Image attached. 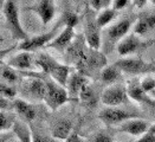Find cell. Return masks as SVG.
Listing matches in <instances>:
<instances>
[{"instance_id": "1", "label": "cell", "mask_w": 155, "mask_h": 142, "mask_svg": "<svg viewBox=\"0 0 155 142\" xmlns=\"http://www.w3.org/2000/svg\"><path fill=\"white\" fill-rule=\"evenodd\" d=\"M36 66L39 68L44 74L49 75L52 81L62 87H66L68 79L70 77V66L58 63L54 58L49 54H40L36 59Z\"/></svg>"}, {"instance_id": "22", "label": "cell", "mask_w": 155, "mask_h": 142, "mask_svg": "<svg viewBox=\"0 0 155 142\" xmlns=\"http://www.w3.org/2000/svg\"><path fill=\"white\" fill-rule=\"evenodd\" d=\"M120 77H121V70L115 64L105 66L101 71V79L105 84L115 83Z\"/></svg>"}, {"instance_id": "29", "label": "cell", "mask_w": 155, "mask_h": 142, "mask_svg": "<svg viewBox=\"0 0 155 142\" xmlns=\"http://www.w3.org/2000/svg\"><path fill=\"white\" fill-rule=\"evenodd\" d=\"M88 142H114V139L111 137L110 134L105 133V131H98L92 134Z\"/></svg>"}, {"instance_id": "35", "label": "cell", "mask_w": 155, "mask_h": 142, "mask_svg": "<svg viewBox=\"0 0 155 142\" xmlns=\"http://www.w3.org/2000/svg\"><path fill=\"white\" fill-rule=\"evenodd\" d=\"M135 142H155V134L147 133V134L143 135L142 137H140L139 140H136Z\"/></svg>"}, {"instance_id": "16", "label": "cell", "mask_w": 155, "mask_h": 142, "mask_svg": "<svg viewBox=\"0 0 155 142\" xmlns=\"http://www.w3.org/2000/svg\"><path fill=\"white\" fill-rule=\"evenodd\" d=\"M32 10L39 15L43 24L50 23L56 14V7H54L53 2L49 1V0H41V1L36 2V5L32 7Z\"/></svg>"}, {"instance_id": "33", "label": "cell", "mask_w": 155, "mask_h": 142, "mask_svg": "<svg viewBox=\"0 0 155 142\" xmlns=\"http://www.w3.org/2000/svg\"><path fill=\"white\" fill-rule=\"evenodd\" d=\"M13 109V101L0 96V111H10Z\"/></svg>"}, {"instance_id": "32", "label": "cell", "mask_w": 155, "mask_h": 142, "mask_svg": "<svg viewBox=\"0 0 155 142\" xmlns=\"http://www.w3.org/2000/svg\"><path fill=\"white\" fill-rule=\"evenodd\" d=\"M78 23V18L76 14H74V13H65L64 14V24L65 26H68V27H75V26L77 25Z\"/></svg>"}, {"instance_id": "37", "label": "cell", "mask_w": 155, "mask_h": 142, "mask_svg": "<svg viewBox=\"0 0 155 142\" xmlns=\"http://www.w3.org/2000/svg\"><path fill=\"white\" fill-rule=\"evenodd\" d=\"M12 49H13V48H10V49H6V50H1V51H0V68H1L2 65H4V62H2L4 57H5V56H6V54H7L8 52L11 51Z\"/></svg>"}, {"instance_id": "36", "label": "cell", "mask_w": 155, "mask_h": 142, "mask_svg": "<svg viewBox=\"0 0 155 142\" xmlns=\"http://www.w3.org/2000/svg\"><path fill=\"white\" fill-rule=\"evenodd\" d=\"M64 142H85L79 135H78L77 133H75V131H72L71 133V135L65 140Z\"/></svg>"}, {"instance_id": "9", "label": "cell", "mask_w": 155, "mask_h": 142, "mask_svg": "<svg viewBox=\"0 0 155 142\" xmlns=\"http://www.w3.org/2000/svg\"><path fill=\"white\" fill-rule=\"evenodd\" d=\"M88 84H89V78L87 77L85 75H83L81 72L71 74L69 79H68L66 87H65L70 101L79 98V94H81L82 89Z\"/></svg>"}, {"instance_id": "26", "label": "cell", "mask_w": 155, "mask_h": 142, "mask_svg": "<svg viewBox=\"0 0 155 142\" xmlns=\"http://www.w3.org/2000/svg\"><path fill=\"white\" fill-rule=\"evenodd\" d=\"M79 100L83 102L84 104H88V105H92V104L96 103V96H95V92L91 89V87L88 84L85 85L81 94H79Z\"/></svg>"}, {"instance_id": "13", "label": "cell", "mask_w": 155, "mask_h": 142, "mask_svg": "<svg viewBox=\"0 0 155 142\" xmlns=\"http://www.w3.org/2000/svg\"><path fill=\"white\" fill-rule=\"evenodd\" d=\"M75 36V31L72 27H68L65 26V28L56 37V38L52 40L51 43L48 45L49 48H53L56 49L57 51L63 52L65 50L69 49V46L71 45V41L74 39Z\"/></svg>"}, {"instance_id": "30", "label": "cell", "mask_w": 155, "mask_h": 142, "mask_svg": "<svg viewBox=\"0 0 155 142\" xmlns=\"http://www.w3.org/2000/svg\"><path fill=\"white\" fill-rule=\"evenodd\" d=\"M90 6L96 10V11H100V10H107V7L111 4V1L109 0H92V1H89Z\"/></svg>"}, {"instance_id": "40", "label": "cell", "mask_w": 155, "mask_h": 142, "mask_svg": "<svg viewBox=\"0 0 155 142\" xmlns=\"http://www.w3.org/2000/svg\"><path fill=\"white\" fill-rule=\"evenodd\" d=\"M150 95H152V97H155V90H153L150 92Z\"/></svg>"}, {"instance_id": "38", "label": "cell", "mask_w": 155, "mask_h": 142, "mask_svg": "<svg viewBox=\"0 0 155 142\" xmlns=\"http://www.w3.org/2000/svg\"><path fill=\"white\" fill-rule=\"evenodd\" d=\"M146 2H147V1H144V0H141V1H137V0H135V1H134V4H135L137 7H142V6L144 5V4H146Z\"/></svg>"}, {"instance_id": "12", "label": "cell", "mask_w": 155, "mask_h": 142, "mask_svg": "<svg viewBox=\"0 0 155 142\" xmlns=\"http://www.w3.org/2000/svg\"><path fill=\"white\" fill-rule=\"evenodd\" d=\"M149 128H150V126L147 121L130 120V121H126V122L121 123L120 127H118V131L128 133L130 135L137 136V135H144L146 133H148Z\"/></svg>"}, {"instance_id": "10", "label": "cell", "mask_w": 155, "mask_h": 142, "mask_svg": "<svg viewBox=\"0 0 155 142\" xmlns=\"http://www.w3.org/2000/svg\"><path fill=\"white\" fill-rule=\"evenodd\" d=\"M27 97L35 101H44L46 94V83L41 78H30L24 84Z\"/></svg>"}, {"instance_id": "8", "label": "cell", "mask_w": 155, "mask_h": 142, "mask_svg": "<svg viewBox=\"0 0 155 142\" xmlns=\"http://www.w3.org/2000/svg\"><path fill=\"white\" fill-rule=\"evenodd\" d=\"M98 117L103 123L111 126V124H118V123L126 122L128 118L131 117V115L129 113H127L126 110L113 108V107H107L100 111Z\"/></svg>"}, {"instance_id": "11", "label": "cell", "mask_w": 155, "mask_h": 142, "mask_svg": "<svg viewBox=\"0 0 155 142\" xmlns=\"http://www.w3.org/2000/svg\"><path fill=\"white\" fill-rule=\"evenodd\" d=\"M13 110L20 117L21 121L28 122V123H31L37 115L36 109L28 102L24 101L23 98H14L13 100Z\"/></svg>"}, {"instance_id": "31", "label": "cell", "mask_w": 155, "mask_h": 142, "mask_svg": "<svg viewBox=\"0 0 155 142\" xmlns=\"http://www.w3.org/2000/svg\"><path fill=\"white\" fill-rule=\"evenodd\" d=\"M141 88H142V90L146 94L147 92H152L153 90H155V79L150 77L144 78L141 82Z\"/></svg>"}, {"instance_id": "34", "label": "cell", "mask_w": 155, "mask_h": 142, "mask_svg": "<svg viewBox=\"0 0 155 142\" xmlns=\"http://www.w3.org/2000/svg\"><path fill=\"white\" fill-rule=\"evenodd\" d=\"M111 6H113V10L114 11H117V10H122V8H124L128 4H129V1L128 0H115V1H111Z\"/></svg>"}, {"instance_id": "20", "label": "cell", "mask_w": 155, "mask_h": 142, "mask_svg": "<svg viewBox=\"0 0 155 142\" xmlns=\"http://www.w3.org/2000/svg\"><path fill=\"white\" fill-rule=\"evenodd\" d=\"M12 129L20 142H33L32 141V133L26 122L21 121V120L15 121Z\"/></svg>"}, {"instance_id": "5", "label": "cell", "mask_w": 155, "mask_h": 142, "mask_svg": "<svg viewBox=\"0 0 155 142\" xmlns=\"http://www.w3.org/2000/svg\"><path fill=\"white\" fill-rule=\"evenodd\" d=\"M128 98H129V96L127 92V88L121 84H114V85L108 87L103 91L101 101L107 107L116 108L117 105L127 103Z\"/></svg>"}, {"instance_id": "24", "label": "cell", "mask_w": 155, "mask_h": 142, "mask_svg": "<svg viewBox=\"0 0 155 142\" xmlns=\"http://www.w3.org/2000/svg\"><path fill=\"white\" fill-rule=\"evenodd\" d=\"M15 117L10 111H0V131H5L13 128L15 123Z\"/></svg>"}, {"instance_id": "27", "label": "cell", "mask_w": 155, "mask_h": 142, "mask_svg": "<svg viewBox=\"0 0 155 142\" xmlns=\"http://www.w3.org/2000/svg\"><path fill=\"white\" fill-rule=\"evenodd\" d=\"M0 96L13 101L17 96V90L7 83H0Z\"/></svg>"}, {"instance_id": "17", "label": "cell", "mask_w": 155, "mask_h": 142, "mask_svg": "<svg viewBox=\"0 0 155 142\" xmlns=\"http://www.w3.org/2000/svg\"><path fill=\"white\" fill-rule=\"evenodd\" d=\"M17 70H31L33 68V58L31 52L21 51L8 61V64Z\"/></svg>"}, {"instance_id": "2", "label": "cell", "mask_w": 155, "mask_h": 142, "mask_svg": "<svg viewBox=\"0 0 155 142\" xmlns=\"http://www.w3.org/2000/svg\"><path fill=\"white\" fill-rule=\"evenodd\" d=\"M2 12L5 15L7 26L12 33V37L18 40H26L27 35L25 33L20 19H19V10H18V5L15 1H5L4 2V7H2Z\"/></svg>"}, {"instance_id": "7", "label": "cell", "mask_w": 155, "mask_h": 142, "mask_svg": "<svg viewBox=\"0 0 155 142\" xmlns=\"http://www.w3.org/2000/svg\"><path fill=\"white\" fill-rule=\"evenodd\" d=\"M100 26L97 25L96 19L92 17H88L85 21V28H84V37L88 46L94 51H98L101 46V35H100Z\"/></svg>"}, {"instance_id": "6", "label": "cell", "mask_w": 155, "mask_h": 142, "mask_svg": "<svg viewBox=\"0 0 155 142\" xmlns=\"http://www.w3.org/2000/svg\"><path fill=\"white\" fill-rule=\"evenodd\" d=\"M57 30H58V27H54L52 31L48 32V33H43V35H39V36L32 37V38H27L23 43H20V45L18 46V49L20 51L31 52L33 51V50H37L39 48H43L45 45L48 46L52 40L56 38Z\"/></svg>"}, {"instance_id": "3", "label": "cell", "mask_w": 155, "mask_h": 142, "mask_svg": "<svg viewBox=\"0 0 155 142\" xmlns=\"http://www.w3.org/2000/svg\"><path fill=\"white\" fill-rule=\"evenodd\" d=\"M45 83H46V94L44 102L51 110H56L68 101H70L68 91L64 87L59 85L52 79H45Z\"/></svg>"}, {"instance_id": "25", "label": "cell", "mask_w": 155, "mask_h": 142, "mask_svg": "<svg viewBox=\"0 0 155 142\" xmlns=\"http://www.w3.org/2000/svg\"><path fill=\"white\" fill-rule=\"evenodd\" d=\"M0 77L2 79H5L7 83H15L19 77H18V74L15 72V70L11 68L10 65L4 64L0 68Z\"/></svg>"}, {"instance_id": "21", "label": "cell", "mask_w": 155, "mask_h": 142, "mask_svg": "<svg viewBox=\"0 0 155 142\" xmlns=\"http://www.w3.org/2000/svg\"><path fill=\"white\" fill-rule=\"evenodd\" d=\"M127 92H128L129 98H133L137 102H149L148 97L146 96V92L141 88V83H139L136 81H133L128 84Z\"/></svg>"}, {"instance_id": "41", "label": "cell", "mask_w": 155, "mask_h": 142, "mask_svg": "<svg viewBox=\"0 0 155 142\" xmlns=\"http://www.w3.org/2000/svg\"><path fill=\"white\" fill-rule=\"evenodd\" d=\"M1 40H2V37H1V35H0V41H1Z\"/></svg>"}, {"instance_id": "14", "label": "cell", "mask_w": 155, "mask_h": 142, "mask_svg": "<svg viewBox=\"0 0 155 142\" xmlns=\"http://www.w3.org/2000/svg\"><path fill=\"white\" fill-rule=\"evenodd\" d=\"M72 133V122L68 118L56 121L51 127V136L57 141H65Z\"/></svg>"}, {"instance_id": "19", "label": "cell", "mask_w": 155, "mask_h": 142, "mask_svg": "<svg viewBox=\"0 0 155 142\" xmlns=\"http://www.w3.org/2000/svg\"><path fill=\"white\" fill-rule=\"evenodd\" d=\"M141 46V40L137 38L136 36H129L123 40H121L117 45V52L121 56H127L130 54L134 51H136Z\"/></svg>"}, {"instance_id": "39", "label": "cell", "mask_w": 155, "mask_h": 142, "mask_svg": "<svg viewBox=\"0 0 155 142\" xmlns=\"http://www.w3.org/2000/svg\"><path fill=\"white\" fill-rule=\"evenodd\" d=\"M148 133H152V134H155V124L150 126V128L148 130Z\"/></svg>"}, {"instance_id": "18", "label": "cell", "mask_w": 155, "mask_h": 142, "mask_svg": "<svg viewBox=\"0 0 155 142\" xmlns=\"http://www.w3.org/2000/svg\"><path fill=\"white\" fill-rule=\"evenodd\" d=\"M153 27H155V11L142 13L139 17V20L134 27V32L136 35L142 36L144 33H147L149 30H152Z\"/></svg>"}, {"instance_id": "4", "label": "cell", "mask_w": 155, "mask_h": 142, "mask_svg": "<svg viewBox=\"0 0 155 142\" xmlns=\"http://www.w3.org/2000/svg\"><path fill=\"white\" fill-rule=\"evenodd\" d=\"M121 71H124L129 75H144L155 72V64L147 63L139 58H124L115 63Z\"/></svg>"}, {"instance_id": "23", "label": "cell", "mask_w": 155, "mask_h": 142, "mask_svg": "<svg viewBox=\"0 0 155 142\" xmlns=\"http://www.w3.org/2000/svg\"><path fill=\"white\" fill-rule=\"evenodd\" d=\"M115 15H116V11H114L113 8H107L104 11H101L100 14L97 15V18H96L97 25L100 26V27L107 26L109 23H111L114 20Z\"/></svg>"}, {"instance_id": "15", "label": "cell", "mask_w": 155, "mask_h": 142, "mask_svg": "<svg viewBox=\"0 0 155 142\" xmlns=\"http://www.w3.org/2000/svg\"><path fill=\"white\" fill-rule=\"evenodd\" d=\"M130 25H131V23H130L129 19H122L118 23H116L115 25L109 27L108 31H107V38H108V40L111 44H115L116 41L121 40L128 33Z\"/></svg>"}, {"instance_id": "28", "label": "cell", "mask_w": 155, "mask_h": 142, "mask_svg": "<svg viewBox=\"0 0 155 142\" xmlns=\"http://www.w3.org/2000/svg\"><path fill=\"white\" fill-rule=\"evenodd\" d=\"M31 133H32V141L33 142H57V140L53 139L52 136H49L45 133H41L36 128H31Z\"/></svg>"}]
</instances>
